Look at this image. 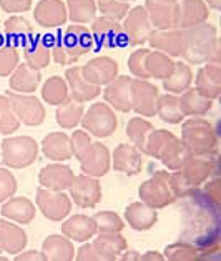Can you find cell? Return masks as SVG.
Instances as JSON below:
<instances>
[{
  "mask_svg": "<svg viewBox=\"0 0 221 261\" xmlns=\"http://www.w3.org/2000/svg\"><path fill=\"white\" fill-rule=\"evenodd\" d=\"M213 175H218V156H191L172 173L176 198H188Z\"/></svg>",
  "mask_w": 221,
  "mask_h": 261,
  "instance_id": "6da1fadb",
  "label": "cell"
},
{
  "mask_svg": "<svg viewBox=\"0 0 221 261\" xmlns=\"http://www.w3.org/2000/svg\"><path fill=\"white\" fill-rule=\"evenodd\" d=\"M143 153L160 160L168 170L173 171L181 168L191 158V153L186 150V146L183 145L181 140L167 130L151 132V135L147 140V145H145Z\"/></svg>",
  "mask_w": 221,
  "mask_h": 261,
  "instance_id": "7a4b0ae2",
  "label": "cell"
},
{
  "mask_svg": "<svg viewBox=\"0 0 221 261\" xmlns=\"http://www.w3.org/2000/svg\"><path fill=\"white\" fill-rule=\"evenodd\" d=\"M181 142L191 156H218L216 132L201 118H191L183 123Z\"/></svg>",
  "mask_w": 221,
  "mask_h": 261,
  "instance_id": "3957f363",
  "label": "cell"
},
{
  "mask_svg": "<svg viewBox=\"0 0 221 261\" xmlns=\"http://www.w3.org/2000/svg\"><path fill=\"white\" fill-rule=\"evenodd\" d=\"M40 146L32 137H7L2 142V162L7 168H27L39 158Z\"/></svg>",
  "mask_w": 221,
  "mask_h": 261,
  "instance_id": "277c9868",
  "label": "cell"
},
{
  "mask_svg": "<svg viewBox=\"0 0 221 261\" xmlns=\"http://www.w3.org/2000/svg\"><path fill=\"white\" fill-rule=\"evenodd\" d=\"M140 200L148 203L150 206H153L156 210L165 208L176 198L173 183H172V173H168L165 170H158L155 171V175L148 178L147 181L142 183L140 190H138Z\"/></svg>",
  "mask_w": 221,
  "mask_h": 261,
  "instance_id": "5b68a950",
  "label": "cell"
},
{
  "mask_svg": "<svg viewBox=\"0 0 221 261\" xmlns=\"http://www.w3.org/2000/svg\"><path fill=\"white\" fill-rule=\"evenodd\" d=\"M185 37V47H183V55L189 62L200 63L211 57L213 47H216L214 40V29L211 25H198L193 30H188L183 34Z\"/></svg>",
  "mask_w": 221,
  "mask_h": 261,
  "instance_id": "8992f818",
  "label": "cell"
},
{
  "mask_svg": "<svg viewBox=\"0 0 221 261\" xmlns=\"http://www.w3.org/2000/svg\"><path fill=\"white\" fill-rule=\"evenodd\" d=\"M37 208L50 221H63L72 213V198L65 192H55L40 187L37 192Z\"/></svg>",
  "mask_w": 221,
  "mask_h": 261,
  "instance_id": "52a82bcc",
  "label": "cell"
},
{
  "mask_svg": "<svg viewBox=\"0 0 221 261\" xmlns=\"http://www.w3.org/2000/svg\"><path fill=\"white\" fill-rule=\"evenodd\" d=\"M84 130L97 138H106L117 130L118 122L115 112L105 103H95L81 117Z\"/></svg>",
  "mask_w": 221,
  "mask_h": 261,
  "instance_id": "ba28073f",
  "label": "cell"
},
{
  "mask_svg": "<svg viewBox=\"0 0 221 261\" xmlns=\"http://www.w3.org/2000/svg\"><path fill=\"white\" fill-rule=\"evenodd\" d=\"M68 195H70L72 203L80 208H95L102 201V185L100 178L90 175H75L68 187Z\"/></svg>",
  "mask_w": 221,
  "mask_h": 261,
  "instance_id": "9c48e42d",
  "label": "cell"
},
{
  "mask_svg": "<svg viewBox=\"0 0 221 261\" xmlns=\"http://www.w3.org/2000/svg\"><path fill=\"white\" fill-rule=\"evenodd\" d=\"M80 168L85 175H90L95 178H102L112 168V155L110 150L103 143L92 142V145L81 153L78 158Z\"/></svg>",
  "mask_w": 221,
  "mask_h": 261,
  "instance_id": "30bf717a",
  "label": "cell"
},
{
  "mask_svg": "<svg viewBox=\"0 0 221 261\" xmlns=\"http://www.w3.org/2000/svg\"><path fill=\"white\" fill-rule=\"evenodd\" d=\"M9 100L14 110L17 113L18 120L23 125L37 126L45 120V110L39 100L30 95H18V93H9Z\"/></svg>",
  "mask_w": 221,
  "mask_h": 261,
  "instance_id": "8fae6325",
  "label": "cell"
},
{
  "mask_svg": "<svg viewBox=\"0 0 221 261\" xmlns=\"http://www.w3.org/2000/svg\"><path fill=\"white\" fill-rule=\"evenodd\" d=\"M112 167L128 176H135L143 168V153L131 143H120L112 153Z\"/></svg>",
  "mask_w": 221,
  "mask_h": 261,
  "instance_id": "7c38bea8",
  "label": "cell"
},
{
  "mask_svg": "<svg viewBox=\"0 0 221 261\" xmlns=\"http://www.w3.org/2000/svg\"><path fill=\"white\" fill-rule=\"evenodd\" d=\"M73 170L63 162H53L45 165L39 171V183L40 187L47 190H55V192H65L70 187L73 180Z\"/></svg>",
  "mask_w": 221,
  "mask_h": 261,
  "instance_id": "4fadbf2b",
  "label": "cell"
},
{
  "mask_svg": "<svg viewBox=\"0 0 221 261\" xmlns=\"http://www.w3.org/2000/svg\"><path fill=\"white\" fill-rule=\"evenodd\" d=\"M97 225H95L93 216L88 215H68L62 221V234H65L73 243H85L90 241L97 234Z\"/></svg>",
  "mask_w": 221,
  "mask_h": 261,
  "instance_id": "5bb4252c",
  "label": "cell"
},
{
  "mask_svg": "<svg viewBox=\"0 0 221 261\" xmlns=\"http://www.w3.org/2000/svg\"><path fill=\"white\" fill-rule=\"evenodd\" d=\"M156 87L145 80L131 82V108L143 117H153L156 113Z\"/></svg>",
  "mask_w": 221,
  "mask_h": 261,
  "instance_id": "9a60e30c",
  "label": "cell"
},
{
  "mask_svg": "<svg viewBox=\"0 0 221 261\" xmlns=\"http://www.w3.org/2000/svg\"><path fill=\"white\" fill-rule=\"evenodd\" d=\"M2 208H0V213H2V218H7L10 221H15L18 225H29V223L34 221L35 215H37V208L29 200L27 196H10L9 200H5L4 203H0Z\"/></svg>",
  "mask_w": 221,
  "mask_h": 261,
  "instance_id": "2e32d148",
  "label": "cell"
},
{
  "mask_svg": "<svg viewBox=\"0 0 221 261\" xmlns=\"http://www.w3.org/2000/svg\"><path fill=\"white\" fill-rule=\"evenodd\" d=\"M27 246V233L15 221L0 218V250L7 254H17Z\"/></svg>",
  "mask_w": 221,
  "mask_h": 261,
  "instance_id": "e0dca14e",
  "label": "cell"
},
{
  "mask_svg": "<svg viewBox=\"0 0 221 261\" xmlns=\"http://www.w3.org/2000/svg\"><path fill=\"white\" fill-rule=\"evenodd\" d=\"M92 245L102 261H113L122 256L128 248V241L122 233H97L92 238Z\"/></svg>",
  "mask_w": 221,
  "mask_h": 261,
  "instance_id": "ac0fdd59",
  "label": "cell"
},
{
  "mask_svg": "<svg viewBox=\"0 0 221 261\" xmlns=\"http://www.w3.org/2000/svg\"><path fill=\"white\" fill-rule=\"evenodd\" d=\"M125 220L130 228L136 231H148L158 221L156 208L150 206L145 201H133L125 208Z\"/></svg>",
  "mask_w": 221,
  "mask_h": 261,
  "instance_id": "d6986e66",
  "label": "cell"
},
{
  "mask_svg": "<svg viewBox=\"0 0 221 261\" xmlns=\"http://www.w3.org/2000/svg\"><path fill=\"white\" fill-rule=\"evenodd\" d=\"M42 254L45 261H72L75 258L73 241L65 234H48L42 243Z\"/></svg>",
  "mask_w": 221,
  "mask_h": 261,
  "instance_id": "ffe728a7",
  "label": "cell"
},
{
  "mask_svg": "<svg viewBox=\"0 0 221 261\" xmlns=\"http://www.w3.org/2000/svg\"><path fill=\"white\" fill-rule=\"evenodd\" d=\"M40 150L48 160H53V162H67L73 156L70 137L63 132L48 133V135L43 138Z\"/></svg>",
  "mask_w": 221,
  "mask_h": 261,
  "instance_id": "44dd1931",
  "label": "cell"
},
{
  "mask_svg": "<svg viewBox=\"0 0 221 261\" xmlns=\"http://www.w3.org/2000/svg\"><path fill=\"white\" fill-rule=\"evenodd\" d=\"M93 43V37L88 32V29L81 27V25H72L65 32L62 45L65 48V52L70 55L72 60H77L78 57L87 54L90 50Z\"/></svg>",
  "mask_w": 221,
  "mask_h": 261,
  "instance_id": "7402d4cb",
  "label": "cell"
},
{
  "mask_svg": "<svg viewBox=\"0 0 221 261\" xmlns=\"http://www.w3.org/2000/svg\"><path fill=\"white\" fill-rule=\"evenodd\" d=\"M84 77L93 85H102V84H110L112 80H115L117 75V63L102 57V59H95L88 62L87 65L81 68Z\"/></svg>",
  "mask_w": 221,
  "mask_h": 261,
  "instance_id": "603a6c76",
  "label": "cell"
},
{
  "mask_svg": "<svg viewBox=\"0 0 221 261\" xmlns=\"http://www.w3.org/2000/svg\"><path fill=\"white\" fill-rule=\"evenodd\" d=\"M106 101L118 112L131 110V80L120 77L106 87L105 90Z\"/></svg>",
  "mask_w": 221,
  "mask_h": 261,
  "instance_id": "cb8c5ba5",
  "label": "cell"
},
{
  "mask_svg": "<svg viewBox=\"0 0 221 261\" xmlns=\"http://www.w3.org/2000/svg\"><path fill=\"white\" fill-rule=\"evenodd\" d=\"M147 7L151 20L158 29H170L178 25V10L168 0H148Z\"/></svg>",
  "mask_w": 221,
  "mask_h": 261,
  "instance_id": "d4e9b609",
  "label": "cell"
},
{
  "mask_svg": "<svg viewBox=\"0 0 221 261\" xmlns=\"http://www.w3.org/2000/svg\"><path fill=\"white\" fill-rule=\"evenodd\" d=\"M125 32L130 37V40L133 43L145 42L150 37V22H148V14L145 9L136 7L133 9L126 17L125 22Z\"/></svg>",
  "mask_w": 221,
  "mask_h": 261,
  "instance_id": "484cf974",
  "label": "cell"
},
{
  "mask_svg": "<svg viewBox=\"0 0 221 261\" xmlns=\"http://www.w3.org/2000/svg\"><path fill=\"white\" fill-rule=\"evenodd\" d=\"M65 7L60 0H42L35 10V18L43 27H57L65 22Z\"/></svg>",
  "mask_w": 221,
  "mask_h": 261,
  "instance_id": "4316f807",
  "label": "cell"
},
{
  "mask_svg": "<svg viewBox=\"0 0 221 261\" xmlns=\"http://www.w3.org/2000/svg\"><path fill=\"white\" fill-rule=\"evenodd\" d=\"M67 79H68V84H70L72 88V93H73V98L77 101H87V100H92L98 95L100 88L97 85L90 84L81 73V68H70L67 72Z\"/></svg>",
  "mask_w": 221,
  "mask_h": 261,
  "instance_id": "83f0119b",
  "label": "cell"
},
{
  "mask_svg": "<svg viewBox=\"0 0 221 261\" xmlns=\"http://www.w3.org/2000/svg\"><path fill=\"white\" fill-rule=\"evenodd\" d=\"M93 35L103 47H115L122 37V27L113 18L102 17L93 23Z\"/></svg>",
  "mask_w": 221,
  "mask_h": 261,
  "instance_id": "f1b7e54d",
  "label": "cell"
},
{
  "mask_svg": "<svg viewBox=\"0 0 221 261\" xmlns=\"http://www.w3.org/2000/svg\"><path fill=\"white\" fill-rule=\"evenodd\" d=\"M150 42L153 47L170 55H181L185 47V37L181 32H155L150 35Z\"/></svg>",
  "mask_w": 221,
  "mask_h": 261,
  "instance_id": "f546056e",
  "label": "cell"
},
{
  "mask_svg": "<svg viewBox=\"0 0 221 261\" xmlns=\"http://www.w3.org/2000/svg\"><path fill=\"white\" fill-rule=\"evenodd\" d=\"M40 84V73L37 72L35 68H32L29 65H20L15 73L12 75L10 85L14 90L20 92V93H29L34 92Z\"/></svg>",
  "mask_w": 221,
  "mask_h": 261,
  "instance_id": "4dcf8cb0",
  "label": "cell"
},
{
  "mask_svg": "<svg viewBox=\"0 0 221 261\" xmlns=\"http://www.w3.org/2000/svg\"><path fill=\"white\" fill-rule=\"evenodd\" d=\"M198 90L206 98H216L219 95V68L218 65H208L198 73Z\"/></svg>",
  "mask_w": 221,
  "mask_h": 261,
  "instance_id": "1f68e13d",
  "label": "cell"
},
{
  "mask_svg": "<svg viewBox=\"0 0 221 261\" xmlns=\"http://www.w3.org/2000/svg\"><path fill=\"white\" fill-rule=\"evenodd\" d=\"M178 100H180V108H181L183 115H189V117L205 115L211 108V98H206L200 92H195V90L186 92Z\"/></svg>",
  "mask_w": 221,
  "mask_h": 261,
  "instance_id": "d6a6232c",
  "label": "cell"
},
{
  "mask_svg": "<svg viewBox=\"0 0 221 261\" xmlns=\"http://www.w3.org/2000/svg\"><path fill=\"white\" fill-rule=\"evenodd\" d=\"M156 113L167 123L176 125L181 120H185V115H183L180 108V100L173 97V95H163V97L156 100Z\"/></svg>",
  "mask_w": 221,
  "mask_h": 261,
  "instance_id": "836d02e7",
  "label": "cell"
},
{
  "mask_svg": "<svg viewBox=\"0 0 221 261\" xmlns=\"http://www.w3.org/2000/svg\"><path fill=\"white\" fill-rule=\"evenodd\" d=\"M81 117H84V107L77 100L65 101L57 110V123L67 130L75 128L81 122Z\"/></svg>",
  "mask_w": 221,
  "mask_h": 261,
  "instance_id": "e575fe53",
  "label": "cell"
},
{
  "mask_svg": "<svg viewBox=\"0 0 221 261\" xmlns=\"http://www.w3.org/2000/svg\"><path fill=\"white\" fill-rule=\"evenodd\" d=\"M153 125H151L148 120L143 118H131L128 125H126V135H128L131 145H135L138 150L143 153L145 145H147V140L153 132Z\"/></svg>",
  "mask_w": 221,
  "mask_h": 261,
  "instance_id": "d590c367",
  "label": "cell"
},
{
  "mask_svg": "<svg viewBox=\"0 0 221 261\" xmlns=\"http://www.w3.org/2000/svg\"><path fill=\"white\" fill-rule=\"evenodd\" d=\"M165 259L170 261H198L200 254L197 246L188 240H180L165 248Z\"/></svg>",
  "mask_w": 221,
  "mask_h": 261,
  "instance_id": "8d00e7d4",
  "label": "cell"
},
{
  "mask_svg": "<svg viewBox=\"0 0 221 261\" xmlns=\"http://www.w3.org/2000/svg\"><path fill=\"white\" fill-rule=\"evenodd\" d=\"M206 18V7L200 0H186L178 14V25L191 27Z\"/></svg>",
  "mask_w": 221,
  "mask_h": 261,
  "instance_id": "74e56055",
  "label": "cell"
},
{
  "mask_svg": "<svg viewBox=\"0 0 221 261\" xmlns=\"http://www.w3.org/2000/svg\"><path fill=\"white\" fill-rule=\"evenodd\" d=\"M43 100L48 101L50 105H62L68 98V88L67 84L60 77H52L45 82L43 85Z\"/></svg>",
  "mask_w": 221,
  "mask_h": 261,
  "instance_id": "f35d334b",
  "label": "cell"
},
{
  "mask_svg": "<svg viewBox=\"0 0 221 261\" xmlns=\"http://www.w3.org/2000/svg\"><path fill=\"white\" fill-rule=\"evenodd\" d=\"M18 126H20V120H18L9 97H0V133L9 137L10 133H15L18 130Z\"/></svg>",
  "mask_w": 221,
  "mask_h": 261,
  "instance_id": "ab89813d",
  "label": "cell"
},
{
  "mask_svg": "<svg viewBox=\"0 0 221 261\" xmlns=\"http://www.w3.org/2000/svg\"><path fill=\"white\" fill-rule=\"evenodd\" d=\"M191 84V72L186 65L178 63V65H173V70L170 72V75L165 79V87L170 92H183L186 90Z\"/></svg>",
  "mask_w": 221,
  "mask_h": 261,
  "instance_id": "60d3db41",
  "label": "cell"
},
{
  "mask_svg": "<svg viewBox=\"0 0 221 261\" xmlns=\"http://www.w3.org/2000/svg\"><path fill=\"white\" fill-rule=\"evenodd\" d=\"M98 233H122L125 221L115 212H98L93 215Z\"/></svg>",
  "mask_w": 221,
  "mask_h": 261,
  "instance_id": "b9f144b4",
  "label": "cell"
},
{
  "mask_svg": "<svg viewBox=\"0 0 221 261\" xmlns=\"http://www.w3.org/2000/svg\"><path fill=\"white\" fill-rule=\"evenodd\" d=\"M172 70H173V63L168 57H165L163 54H151V52L148 54V57H147L148 77L167 79Z\"/></svg>",
  "mask_w": 221,
  "mask_h": 261,
  "instance_id": "7bdbcfd3",
  "label": "cell"
},
{
  "mask_svg": "<svg viewBox=\"0 0 221 261\" xmlns=\"http://www.w3.org/2000/svg\"><path fill=\"white\" fill-rule=\"evenodd\" d=\"M5 30H7L9 40L15 42V43H27L32 35L30 23L20 17L9 18L7 23H5Z\"/></svg>",
  "mask_w": 221,
  "mask_h": 261,
  "instance_id": "ee69618b",
  "label": "cell"
},
{
  "mask_svg": "<svg viewBox=\"0 0 221 261\" xmlns=\"http://www.w3.org/2000/svg\"><path fill=\"white\" fill-rule=\"evenodd\" d=\"M25 59L29 62V67L39 70L42 67H45L50 60V50L45 47L40 40L32 42L25 48Z\"/></svg>",
  "mask_w": 221,
  "mask_h": 261,
  "instance_id": "f6af8a7d",
  "label": "cell"
},
{
  "mask_svg": "<svg viewBox=\"0 0 221 261\" xmlns=\"http://www.w3.org/2000/svg\"><path fill=\"white\" fill-rule=\"evenodd\" d=\"M68 9L73 22H90L97 10L93 0H68Z\"/></svg>",
  "mask_w": 221,
  "mask_h": 261,
  "instance_id": "bcb514c9",
  "label": "cell"
},
{
  "mask_svg": "<svg viewBox=\"0 0 221 261\" xmlns=\"http://www.w3.org/2000/svg\"><path fill=\"white\" fill-rule=\"evenodd\" d=\"M17 180L9 168H0V203L9 200L17 192Z\"/></svg>",
  "mask_w": 221,
  "mask_h": 261,
  "instance_id": "7dc6e473",
  "label": "cell"
},
{
  "mask_svg": "<svg viewBox=\"0 0 221 261\" xmlns=\"http://www.w3.org/2000/svg\"><path fill=\"white\" fill-rule=\"evenodd\" d=\"M100 9L105 17L113 18V20H120L128 14V5L125 2H118V0H100Z\"/></svg>",
  "mask_w": 221,
  "mask_h": 261,
  "instance_id": "c3c4849f",
  "label": "cell"
},
{
  "mask_svg": "<svg viewBox=\"0 0 221 261\" xmlns=\"http://www.w3.org/2000/svg\"><path fill=\"white\" fill-rule=\"evenodd\" d=\"M70 145H72V151H73V156L78 158L81 156V153L92 145V138H90V133L85 132V130H75L70 137Z\"/></svg>",
  "mask_w": 221,
  "mask_h": 261,
  "instance_id": "681fc988",
  "label": "cell"
},
{
  "mask_svg": "<svg viewBox=\"0 0 221 261\" xmlns=\"http://www.w3.org/2000/svg\"><path fill=\"white\" fill-rule=\"evenodd\" d=\"M17 62H18V55L14 48L10 47L0 48V75H9L10 72H14Z\"/></svg>",
  "mask_w": 221,
  "mask_h": 261,
  "instance_id": "f907efd6",
  "label": "cell"
},
{
  "mask_svg": "<svg viewBox=\"0 0 221 261\" xmlns=\"http://www.w3.org/2000/svg\"><path fill=\"white\" fill-rule=\"evenodd\" d=\"M148 50H138L130 59V68L131 72L138 77L142 79H148V73H147V57H148Z\"/></svg>",
  "mask_w": 221,
  "mask_h": 261,
  "instance_id": "816d5d0a",
  "label": "cell"
},
{
  "mask_svg": "<svg viewBox=\"0 0 221 261\" xmlns=\"http://www.w3.org/2000/svg\"><path fill=\"white\" fill-rule=\"evenodd\" d=\"M75 258L78 261H102L98 256L97 250L93 248L92 241H85V243L75 251Z\"/></svg>",
  "mask_w": 221,
  "mask_h": 261,
  "instance_id": "f5cc1de1",
  "label": "cell"
},
{
  "mask_svg": "<svg viewBox=\"0 0 221 261\" xmlns=\"http://www.w3.org/2000/svg\"><path fill=\"white\" fill-rule=\"evenodd\" d=\"M0 4L7 12H22L30 7V0H0Z\"/></svg>",
  "mask_w": 221,
  "mask_h": 261,
  "instance_id": "db71d44e",
  "label": "cell"
},
{
  "mask_svg": "<svg viewBox=\"0 0 221 261\" xmlns=\"http://www.w3.org/2000/svg\"><path fill=\"white\" fill-rule=\"evenodd\" d=\"M15 261H45L43 259V254L42 251H37V250H22L20 253L15 254Z\"/></svg>",
  "mask_w": 221,
  "mask_h": 261,
  "instance_id": "11a10c76",
  "label": "cell"
},
{
  "mask_svg": "<svg viewBox=\"0 0 221 261\" xmlns=\"http://www.w3.org/2000/svg\"><path fill=\"white\" fill-rule=\"evenodd\" d=\"M140 261H165V256L160 251H147L140 254Z\"/></svg>",
  "mask_w": 221,
  "mask_h": 261,
  "instance_id": "9f6ffc18",
  "label": "cell"
},
{
  "mask_svg": "<svg viewBox=\"0 0 221 261\" xmlns=\"http://www.w3.org/2000/svg\"><path fill=\"white\" fill-rule=\"evenodd\" d=\"M118 259H123V261H133V259H138V261H140V253H138V251H131V250H128V248H126V250L122 253V256H120Z\"/></svg>",
  "mask_w": 221,
  "mask_h": 261,
  "instance_id": "6f0895ef",
  "label": "cell"
},
{
  "mask_svg": "<svg viewBox=\"0 0 221 261\" xmlns=\"http://www.w3.org/2000/svg\"><path fill=\"white\" fill-rule=\"evenodd\" d=\"M208 2H210L214 9H218V5H219V0H208Z\"/></svg>",
  "mask_w": 221,
  "mask_h": 261,
  "instance_id": "680465c9",
  "label": "cell"
},
{
  "mask_svg": "<svg viewBox=\"0 0 221 261\" xmlns=\"http://www.w3.org/2000/svg\"><path fill=\"white\" fill-rule=\"evenodd\" d=\"M2 253H4V251H2V250H0V254H2Z\"/></svg>",
  "mask_w": 221,
  "mask_h": 261,
  "instance_id": "91938a15",
  "label": "cell"
},
{
  "mask_svg": "<svg viewBox=\"0 0 221 261\" xmlns=\"http://www.w3.org/2000/svg\"><path fill=\"white\" fill-rule=\"evenodd\" d=\"M168 2H173V0H168Z\"/></svg>",
  "mask_w": 221,
  "mask_h": 261,
  "instance_id": "94428289",
  "label": "cell"
}]
</instances>
